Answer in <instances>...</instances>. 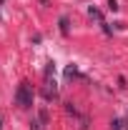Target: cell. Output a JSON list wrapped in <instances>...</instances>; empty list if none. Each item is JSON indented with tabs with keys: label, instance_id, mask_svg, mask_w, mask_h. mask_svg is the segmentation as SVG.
Returning a JSON list of instances; mask_svg holds the SVG:
<instances>
[{
	"label": "cell",
	"instance_id": "cell-4",
	"mask_svg": "<svg viewBox=\"0 0 128 130\" xmlns=\"http://www.w3.org/2000/svg\"><path fill=\"white\" fill-rule=\"evenodd\" d=\"M60 32L68 35V18H60Z\"/></svg>",
	"mask_w": 128,
	"mask_h": 130
},
{
	"label": "cell",
	"instance_id": "cell-6",
	"mask_svg": "<svg viewBox=\"0 0 128 130\" xmlns=\"http://www.w3.org/2000/svg\"><path fill=\"white\" fill-rule=\"evenodd\" d=\"M108 8H111V10H118V3H116V0H108Z\"/></svg>",
	"mask_w": 128,
	"mask_h": 130
},
{
	"label": "cell",
	"instance_id": "cell-2",
	"mask_svg": "<svg viewBox=\"0 0 128 130\" xmlns=\"http://www.w3.org/2000/svg\"><path fill=\"white\" fill-rule=\"evenodd\" d=\"M38 118H40V123L45 125V123H48V110H45V108H40V110H38Z\"/></svg>",
	"mask_w": 128,
	"mask_h": 130
},
{
	"label": "cell",
	"instance_id": "cell-3",
	"mask_svg": "<svg viewBox=\"0 0 128 130\" xmlns=\"http://www.w3.org/2000/svg\"><path fill=\"white\" fill-rule=\"evenodd\" d=\"M30 130H43V123H40V118H35L30 123Z\"/></svg>",
	"mask_w": 128,
	"mask_h": 130
},
{
	"label": "cell",
	"instance_id": "cell-5",
	"mask_svg": "<svg viewBox=\"0 0 128 130\" xmlns=\"http://www.w3.org/2000/svg\"><path fill=\"white\" fill-rule=\"evenodd\" d=\"M121 128H123V123H121V120H113V123H111V130H121Z\"/></svg>",
	"mask_w": 128,
	"mask_h": 130
},
{
	"label": "cell",
	"instance_id": "cell-1",
	"mask_svg": "<svg viewBox=\"0 0 128 130\" xmlns=\"http://www.w3.org/2000/svg\"><path fill=\"white\" fill-rule=\"evenodd\" d=\"M33 98H35V93H33V88L28 85V83H20L15 90V105L18 108H33Z\"/></svg>",
	"mask_w": 128,
	"mask_h": 130
}]
</instances>
